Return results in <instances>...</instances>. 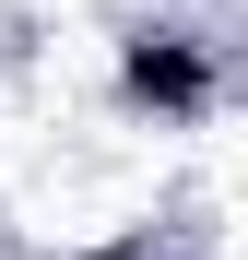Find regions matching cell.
<instances>
[{"mask_svg":"<svg viewBox=\"0 0 248 260\" xmlns=\"http://www.w3.org/2000/svg\"><path fill=\"white\" fill-rule=\"evenodd\" d=\"M107 83H118V107L154 118V130H213L236 59H225V36H213V24H130Z\"/></svg>","mask_w":248,"mask_h":260,"instance_id":"obj_1","label":"cell"}]
</instances>
